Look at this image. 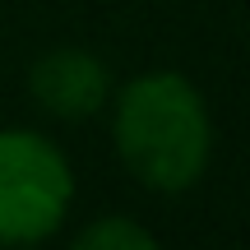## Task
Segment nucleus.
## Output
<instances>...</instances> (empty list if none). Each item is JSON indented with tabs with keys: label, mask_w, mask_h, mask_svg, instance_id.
I'll list each match as a JSON object with an SVG mask.
<instances>
[{
	"label": "nucleus",
	"mask_w": 250,
	"mask_h": 250,
	"mask_svg": "<svg viewBox=\"0 0 250 250\" xmlns=\"http://www.w3.org/2000/svg\"><path fill=\"white\" fill-rule=\"evenodd\" d=\"M79 250H153L158 236L148 227H139L134 218H121V213H107L98 223H88L79 236H74Z\"/></svg>",
	"instance_id": "20e7f679"
},
{
	"label": "nucleus",
	"mask_w": 250,
	"mask_h": 250,
	"mask_svg": "<svg viewBox=\"0 0 250 250\" xmlns=\"http://www.w3.org/2000/svg\"><path fill=\"white\" fill-rule=\"evenodd\" d=\"M28 93L33 102L56 121H88L107 107L111 98V74L83 46H56L42 51L28 70Z\"/></svg>",
	"instance_id": "7ed1b4c3"
},
{
	"label": "nucleus",
	"mask_w": 250,
	"mask_h": 250,
	"mask_svg": "<svg viewBox=\"0 0 250 250\" xmlns=\"http://www.w3.org/2000/svg\"><path fill=\"white\" fill-rule=\"evenodd\" d=\"M74 204V167L37 130H0V246L56 236Z\"/></svg>",
	"instance_id": "f03ea898"
},
{
	"label": "nucleus",
	"mask_w": 250,
	"mask_h": 250,
	"mask_svg": "<svg viewBox=\"0 0 250 250\" xmlns=\"http://www.w3.org/2000/svg\"><path fill=\"white\" fill-rule=\"evenodd\" d=\"M111 144L121 167L153 195H186L213 158L208 102L181 70H144L111 93Z\"/></svg>",
	"instance_id": "f257e3e1"
}]
</instances>
